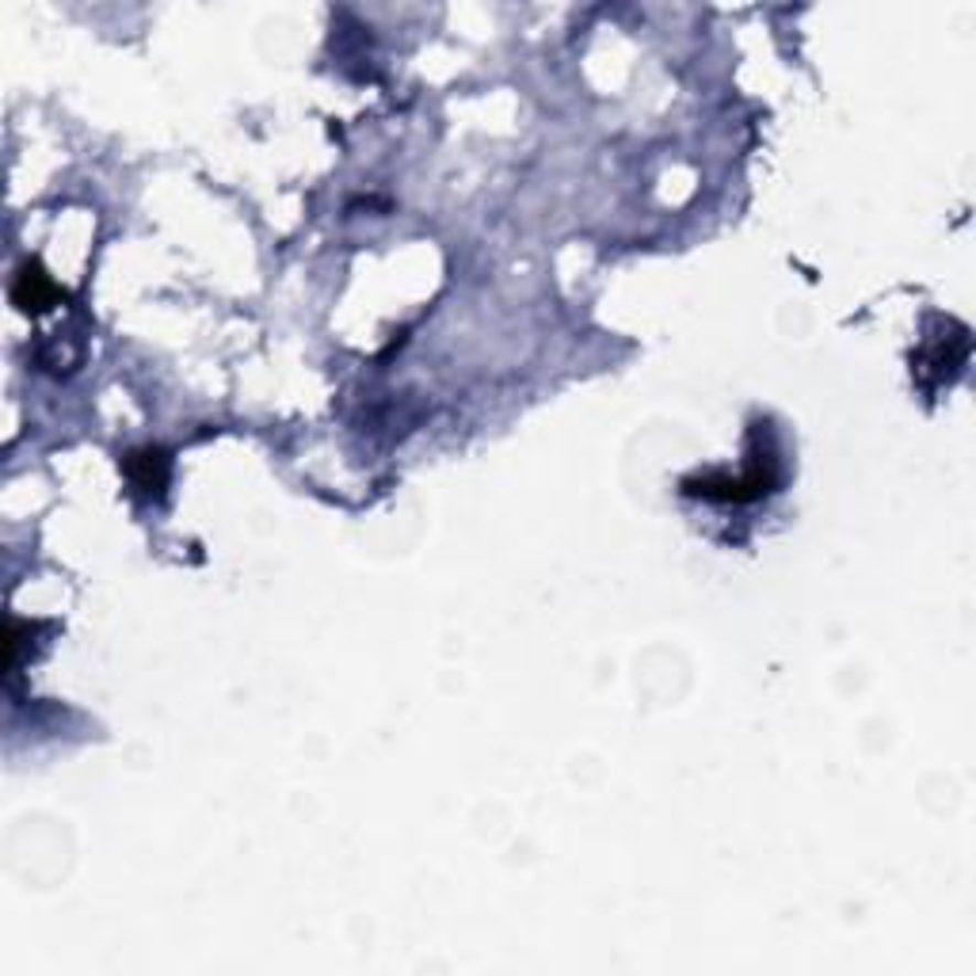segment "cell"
Listing matches in <instances>:
<instances>
[{
    "label": "cell",
    "mask_w": 976,
    "mask_h": 976,
    "mask_svg": "<svg viewBox=\"0 0 976 976\" xmlns=\"http://www.w3.org/2000/svg\"><path fill=\"white\" fill-rule=\"evenodd\" d=\"M12 297H15V305H20L23 313H43V310H50V302L57 297V286L50 283L35 263H28V268L20 271V279H15Z\"/></svg>",
    "instance_id": "6da1fadb"
}]
</instances>
